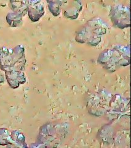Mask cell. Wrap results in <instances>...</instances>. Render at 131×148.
I'll return each instance as SVG.
<instances>
[{
  "mask_svg": "<svg viewBox=\"0 0 131 148\" xmlns=\"http://www.w3.org/2000/svg\"><path fill=\"white\" fill-rule=\"evenodd\" d=\"M27 14L31 21H38L44 14V4L42 0H30Z\"/></svg>",
  "mask_w": 131,
  "mask_h": 148,
  "instance_id": "8992f818",
  "label": "cell"
},
{
  "mask_svg": "<svg viewBox=\"0 0 131 148\" xmlns=\"http://www.w3.org/2000/svg\"><path fill=\"white\" fill-rule=\"evenodd\" d=\"M23 16L15 12H9L6 16V21L11 27H16L20 26L22 23Z\"/></svg>",
  "mask_w": 131,
  "mask_h": 148,
  "instance_id": "ba28073f",
  "label": "cell"
},
{
  "mask_svg": "<svg viewBox=\"0 0 131 148\" xmlns=\"http://www.w3.org/2000/svg\"><path fill=\"white\" fill-rule=\"evenodd\" d=\"M46 1H47V3H48V4L49 3H51V2H53L54 0H46Z\"/></svg>",
  "mask_w": 131,
  "mask_h": 148,
  "instance_id": "9c48e42d",
  "label": "cell"
},
{
  "mask_svg": "<svg viewBox=\"0 0 131 148\" xmlns=\"http://www.w3.org/2000/svg\"><path fill=\"white\" fill-rule=\"evenodd\" d=\"M60 3L64 16L72 20L76 19L83 9L81 0H60Z\"/></svg>",
  "mask_w": 131,
  "mask_h": 148,
  "instance_id": "5b68a950",
  "label": "cell"
},
{
  "mask_svg": "<svg viewBox=\"0 0 131 148\" xmlns=\"http://www.w3.org/2000/svg\"><path fill=\"white\" fill-rule=\"evenodd\" d=\"M107 27L100 18H93L89 21L76 36V41L81 43L97 46L101 41L103 35L106 34Z\"/></svg>",
  "mask_w": 131,
  "mask_h": 148,
  "instance_id": "7a4b0ae2",
  "label": "cell"
},
{
  "mask_svg": "<svg viewBox=\"0 0 131 148\" xmlns=\"http://www.w3.org/2000/svg\"><path fill=\"white\" fill-rule=\"evenodd\" d=\"M110 18L113 25L124 29L130 26V9L123 5H116L111 8Z\"/></svg>",
  "mask_w": 131,
  "mask_h": 148,
  "instance_id": "277c9868",
  "label": "cell"
},
{
  "mask_svg": "<svg viewBox=\"0 0 131 148\" xmlns=\"http://www.w3.org/2000/svg\"><path fill=\"white\" fill-rule=\"evenodd\" d=\"M25 49L22 45L14 48H0V67L5 72L22 71L25 69Z\"/></svg>",
  "mask_w": 131,
  "mask_h": 148,
  "instance_id": "6da1fadb",
  "label": "cell"
},
{
  "mask_svg": "<svg viewBox=\"0 0 131 148\" xmlns=\"http://www.w3.org/2000/svg\"><path fill=\"white\" fill-rule=\"evenodd\" d=\"M129 47L118 46L111 50L102 53L99 59V62L106 66H126L129 64Z\"/></svg>",
  "mask_w": 131,
  "mask_h": 148,
  "instance_id": "3957f363",
  "label": "cell"
},
{
  "mask_svg": "<svg viewBox=\"0 0 131 148\" xmlns=\"http://www.w3.org/2000/svg\"><path fill=\"white\" fill-rule=\"evenodd\" d=\"M30 0H9V8L16 13L25 16L27 14Z\"/></svg>",
  "mask_w": 131,
  "mask_h": 148,
  "instance_id": "52a82bcc",
  "label": "cell"
}]
</instances>
